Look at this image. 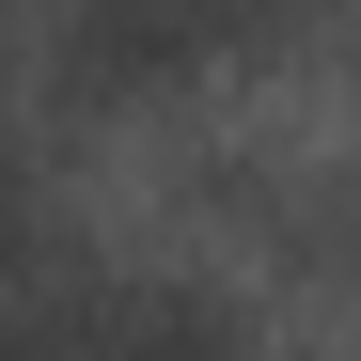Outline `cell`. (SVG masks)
<instances>
[{"label": "cell", "mask_w": 361, "mask_h": 361, "mask_svg": "<svg viewBox=\"0 0 361 361\" xmlns=\"http://www.w3.org/2000/svg\"><path fill=\"white\" fill-rule=\"evenodd\" d=\"M16 267H32V157L0 142V283H16Z\"/></svg>", "instance_id": "obj_2"}, {"label": "cell", "mask_w": 361, "mask_h": 361, "mask_svg": "<svg viewBox=\"0 0 361 361\" xmlns=\"http://www.w3.org/2000/svg\"><path fill=\"white\" fill-rule=\"evenodd\" d=\"M63 361H252V330L189 283H94L63 298Z\"/></svg>", "instance_id": "obj_1"}, {"label": "cell", "mask_w": 361, "mask_h": 361, "mask_svg": "<svg viewBox=\"0 0 361 361\" xmlns=\"http://www.w3.org/2000/svg\"><path fill=\"white\" fill-rule=\"evenodd\" d=\"M0 361H63V314H0Z\"/></svg>", "instance_id": "obj_3"}]
</instances>
